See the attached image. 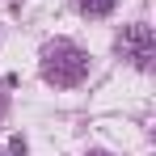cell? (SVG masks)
Here are the masks:
<instances>
[{
    "mask_svg": "<svg viewBox=\"0 0 156 156\" xmlns=\"http://www.w3.org/2000/svg\"><path fill=\"white\" fill-rule=\"evenodd\" d=\"M42 76L51 84H59V89H72V84H80L89 76V55L68 38H55V42L42 47Z\"/></svg>",
    "mask_w": 156,
    "mask_h": 156,
    "instance_id": "obj_1",
    "label": "cell"
},
{
    "mask_svg": "<svg viewBox=\"0 0 156 156\" xmlns=\"http://www.w3.org/2000/svg\"><path fill=\"white\" fill-rule=\"evenodd\" d=\"M0 110H4V101H0Z\"/></svg>",
    "mask_w": 156,
    "mask_h": 156,
    "instance_id": "obj_6",
    "label": "cell"
},
{
    "mask_svg": "<svg viewBox=\"0 0 156 156\" xmlns=\"http://www.w3.org/2000/svg\"><path fill=\"white\" fill-rule=\"evenodd\" d=\"M0 156H26V139H21V135H9V139L0 144Z\"/></svg>",
    "mask_w": 156,
    "mask_h": 156,
    "instance_id": "obj_4",
    "label": "cell"
},
{
    "mask_svg": "<svg viewBox=\"0 0 156 156\" xmlns=\"http://www.w3.org/2000/svg\"><path fill=\"white\" fill-rule=\"evenodd\" d=\"M89 156H110V152H89Z\"/></svg>",
    "mask_w": 156,
    "mask_h": 156,
    "instance_id": "obj_5",
    "label": "cell"
},
{
    "mask_svg": "<svg viewBox=\"0 0 156 156\" xmlns=\"http://www.w3.org/2000/svg\"><path fill=\"white\" fill-rule=\"evenodd\" d=\"M118 51H122V59H131L135 68H152V59H156V34H152V26H144V21L127 26L122 34H118Z\"/></svg>",
    "mask_w": 156,
    "mask_h": 156,
    "instance_id": "obj_2",
    "label": "cell"
},
{
    "mask_svg": "<svg viewBox=\"0 0 156 156\" xmlns=\"http://www.w3.org/2000/svg\"><path fill=\"white\" fill-rule=\"evenodd\" d=\"M114 4H118V0H80V9H84L89 17H105Z\"/></svg>",
    "mask_w": 156,
    "mask_h": 156,
    "instance_id": "obj_3",
    "label": "cell"
}]
</instances>
